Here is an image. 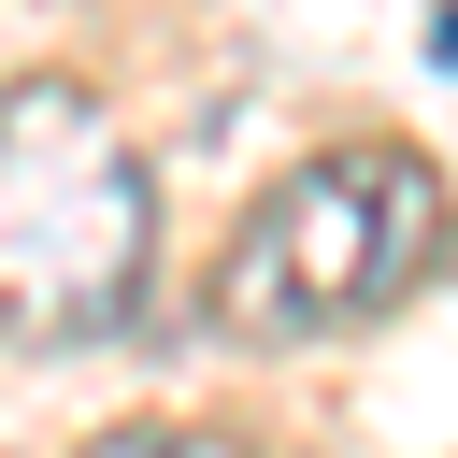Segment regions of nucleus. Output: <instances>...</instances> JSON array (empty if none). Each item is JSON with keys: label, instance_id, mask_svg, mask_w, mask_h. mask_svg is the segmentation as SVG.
Segmentation results:
<instances>
[{"label": "nucleus", "instance_id": "nucleus-2", "mask_svg": "<svg viewBox=\"0 0 458 458\" xmlns=\"http://www.w3.org/2000/svg\"><path fill=\"white\" fill-rule=\"evenodd\" d=\"M143 258H157V200H143L129 129L57 72L0 86V329L100 344L143 301Z\"/></svg>", "mask_w": 458, "mask_h": 458}, {"label": "nucleus", "instance_id": "nucleus-3", "mask_svg": "<svg viewBox=\"0 0 458 458\" xmlns=\"http://www.w3.org/2000/svg\"><path fill=\"white\" fill-rule=\"evenodd\" d=\"M86 458H243L229 429H100Z\"/></svg>", "mask_w": 458, "mask_h": 458}, {"label": "nucleus", "instance_id": "nucleus-1", "mask_svg": "<svg viewBox=\"0 0 458 458\" xmlns=\"http://www.w3.org/2000/svg\"><path fill=\"white\" fill-rule=\"evenodd\" d=\"M444 272V172L415 143H329L286 186H258V215L215 258V329L229 344H344L386 329L415 286Z\"/></svg>", "mask_w": 458, "mask_h": 458}]
</instances>
